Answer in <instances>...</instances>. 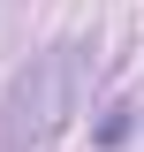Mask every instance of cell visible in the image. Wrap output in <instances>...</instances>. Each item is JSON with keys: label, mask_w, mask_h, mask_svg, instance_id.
Listing matches in <instances>:
<instances>
[{"label": "cell", "mask_w": 144, "mask_h": 152, "mask_svg": "<svg viewBox=\"0 0 144 152\" xmlns=\"http://www.w3.org/2000/svg\"><path fill=\"white\" fill-rule=\"evenodd\" d=\"M91 99V53L84 46H53L38 53L31 69L8 84V107H0V152H38L68 129Z\"/></svg>", "instance_id": "cell-1"}]
</instances>
